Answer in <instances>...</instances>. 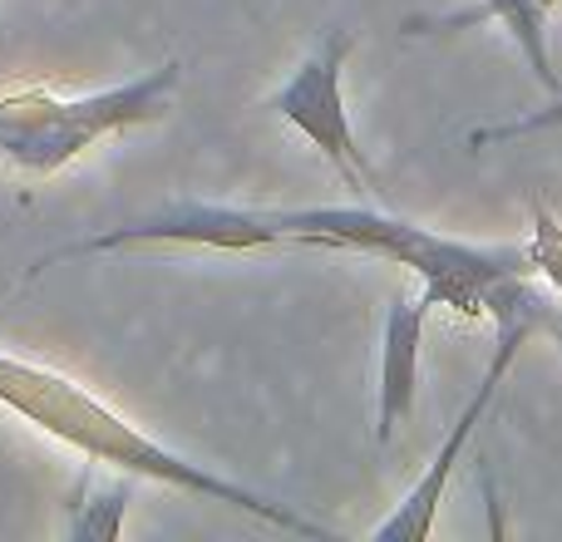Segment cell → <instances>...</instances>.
I'll use <instances>...</instances> for the list:
<instances>
[{"label": "cell", "mask_w": 562, "mask_h": 542, "mask_svg": "<svg viewBox=\"0 0 562 542\" xmlns=\"http://www.w3.org/2000/svg\"><path fill=\"white\" fill-rule=\"evenodd\" d=\"M543 330H548V336H553L558 346H562V306L553 310V316H548V326H543Z\"/></svg>", "instance_id": "ba28073f"}, {"label": "cell", "mask_w": 562, "mask_h": 542, "mask_svg": "<svg viewBox=\"0 0 562 542\" xmlns=\"http://www.w3.org/2000/svg\"><path fill=\"white\" fill-rule=\"evenodd\" d=\"M558 5L562 0H484L479 10H469V15H449V20H439V25L459 30V25H469V20H479V15L504 20V30L514 35L518 55L528 59V69L538 75V84L558 89V69H553V55H548V15H553Z\"/></svg>", "instance_id": "5b68a950"}, {"label": "cell", "mask_w": 562, "mask_h": 542, "mask_svg": "<svg viewBox=\"0 0 562 542\" xmlns=\"http://www.w3.org/2000/svg\"><path fill=\"white\" fill-rule=\"evenodd\" d=\"M533 233H528V257H533V271L548 281V291L562 296V223L553 217V207L533 193Z\"/></svg>", "instance_id": "52a82bcc"}, {"label": "cell", "mask_w": 562, "mask_h": 542, "mask_svg": "<svg viewBox=\"0 0 562 542\" xmlns=\"http://www.w3.org/2000/svg\"><path fill=\"white\" fill-rule=\"evenodd\" d=\"M435 301L419 296H395L385 310V340H380V415H375V439L390 444L395 429L409 419L419 395V340H425V320Z\"/></svg>", "instance_id": "277c9868"}, {"label": "cell", "mask_w": 562, "mask_h": 542, "mask_svg": "<svg viewBox=\"0 0 562 542\" xmlns=\"http://www.w3.org/2000/svg\"><path fill=\"white\" fill-rule=\"evenodd\" d=\"M178 79H183V65L168 59V65L128 79V84L94 89V94L65 99L40 84L5 89L0 94V163L25 178H55L99 138L164 118Z\"/></svg>", "instance_id": "7a4b0ae2"}, {"label": "cell", "mask_w": 562, "mask_h": 542, "mask_svg": "<svg viewBox=\"0 0 562 542\" xmlns=\"http://www.w3.org/2000/svg\"><path fill=\"white\" fill-rule=\"evenodd\" d=\"M128 484H134V474H119V484H104V488H85V498L69 504V538L114 542L119 533H124Z\"/></svg>", "instance_id": "8992f818"}, {"label": "cell", "mask_w": 562, "mask_h": 542, "mask_svg": "<svg viewBox=\"0 0 562 542\" xmlns=\"http://www.w3.org/2000/svg\"><path fill=\"white\" fill-rule=\"evenodd\" d=\"M0 409L20 415L25 425H35L40 434L69 444L75 454H85L89 464H109V468H119V474L154 478V484L188 488V494H203V498H213V504L243 508L247 518L277 528V533L340 542L336 528L301 513L296 504H277V498L257 494V488L233 484V478L173 454V449H164L158 439H148L144 429L128 425L119 409H109L99 395H89L79 380L59 375V370H49V365H35V360H15V355H5V350H0Z\"/></svg>", "instance_id": "6da1fadb"}, {"label": "cell", "mask_w": 562, "mask_h": 542, "mask_svg": "<svg viewBox=\"0 0 562 542\" xmlns=\"http://www.w3.org/2000/svg\"><path fill=\"white\" fill-rule=\"evenodd\" d=\"M360 39L350 30H326L321 45L311 49L306 59L296 65V75L267 99V109L291 124L311 148H321L330 168H336L346 183H360V188H375V173H370L366 154L356 144V128H350V114H346V94H340V79H346V65L356 55Z\"/></svg>", "instance_id": "3957f363"}]
</instances>
